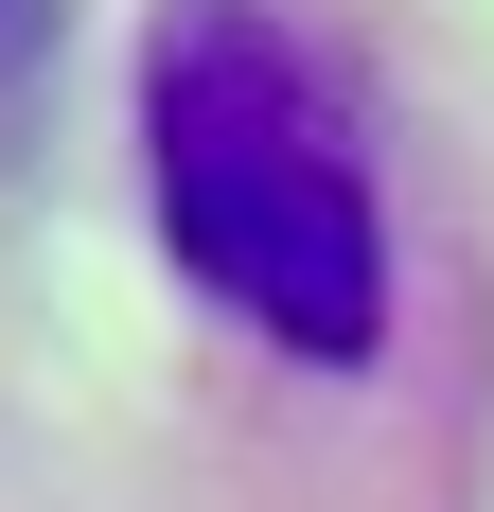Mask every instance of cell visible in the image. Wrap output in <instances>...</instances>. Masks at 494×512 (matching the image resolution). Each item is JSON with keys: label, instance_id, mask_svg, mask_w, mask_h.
<instances>
[{"label": "cell", "instance_id": "1", "mask_svg": "<svg viewBox=\"0 0 494 512\" xmlns=\"http://www.w3.org/2000/svg\"><path fill=\"white\" fill-rule=\"evenodd\" d=\"M142 195L265 354L353 371L389 354V159L371 106L283 0H159L142 18Z\"/></svg>", "mask_w": 494, "mask_h": 512}, {"label": "cell", "instance_id": "2", "mask_svg": "<svg viewBox=\"0 0 494 512\" xmlns=\"http://www.w3.org/2000/svg\"><path fill=\"white\" fill-rule=\"evenodd\" d=\"M36 53H53V0H0V89H18Z\"/></svg>", "mask_w": 494, "mask_h": 512}]
</instances>
